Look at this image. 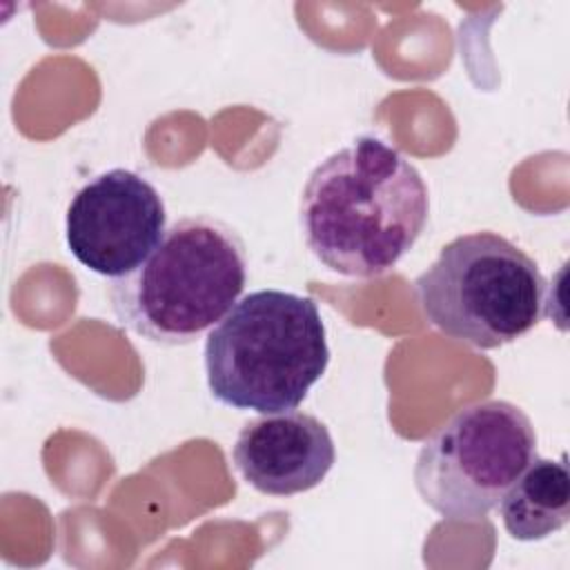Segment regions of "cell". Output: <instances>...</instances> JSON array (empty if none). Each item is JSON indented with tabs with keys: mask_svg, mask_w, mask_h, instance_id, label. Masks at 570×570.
Returning <instances> with one entry per match:
<instances>
[{
	"mask_svg": "<svg viewBox=\"0 0 570 570\" xmlns=\"http://www.w3.org/2000/svg\"><path fill=\"white\" fill-rule=\"evenodd\" d=\"M430 216L419 169L376 136H358L321 160L301 194L307 249L332 272L387 274L414 247Z\"/></svg>",
	"mask_w": 570,
	"mask_h": 570,
	"instance_id": "1",
	"label": "cell"
},
{
	"mask_svg": "<svg viewBox=\"0 0 570 570\" xmlns=\"http://www.w3.org/2000/svg\"><path fill=\"white\" fill-rule=\"evenodd\" d=\"M247 283L240 234L207 214L167 227L151 256L109 287L122 327L158 345H189L238 303Z\"/></svg>",
	"mask_w": 570,
	"mask_h": 570,
	"instance_id": "2",
	"label": "cell"
},
{
	"mask_svg": "<svg viewBox=\"0 0 570 570\" xmlns=\"http://www.w3.org/2000/svg\"><path fill=\"white\" fill-rule=\"evenodd\" d=\"M330 347L314 298L256 289L214 325L205 341L207 387L236 410H296L325 374Z\"/></svg>",
	"mask_w": 570,
	"mask_h": 570,
	"instance_id": "3",
	"label": "cell"
},
{
	"mask_svg": "<svg viewBox=\"0 0 570 570\" xmlns=\"http://www.w3.org/2000/svg\"><path fill=\"white\" fill-rule=\"evenodd\" d=\"M546 278L521 247L497 232L452 238L416 276V303L445 336L497 350L528 334L546 312Z\"/></svg>",
	"mask_w": 570,
	"mask_h": 570,
	"instance_id": "4",
	"label": "cell"
},
{
	"mask_svg": "<svg viewBox=\"0 0 570 570\" xmlns=\"http://www.w3.org/2000/svg\"><path fill=\"white\" fill-rule=\"evenodd\" d=\"M532 459L537 434L530 416L510 401H476L423 441L414 485L445 521L474 523L499 505Z\"/></svg>",
	"mask_w": 570,
	"mask_h": 570,
	"instance_id": "5",
	"label": "cell"
},
{
	"mask_svg": "<svg viewBox=\"0 0 570 570\" xmlns=\"http://www.w3.org/2000/svg\"><path fill=\"white\" fill-rule=\"evenodd\" d=\"M167 212L140 174L116 167L82 185L67 207L65 238L87 269L122 278L140 267L165 236Z\"/></svg>",
	"mask_w": 570,
	"mask_h": 570,
	"instance_id": "6",
	"label": "cell"
},
{
	"mask_svg": "<svg viewBox=\"0 0 570 570\" xmlns=\"http://www.w3.org/2000/svg\"><path fill=\"white\" fill-rule=\"evenodd\" d=\"M240 476L258 492L292 497L316 488L336 461L327 425L307 412L263 414L243 425L232 448Z\"/></svg>",
	"mask_w": 570,
	"mask_h": 570,
	"instance_id": "7",
	"label": "cell"
},
{
	"mask_svg": "<svg viewBox=\"0 0 570 570\" xmlns=\"http://www.w3.org/2000/svg\"><path fill=\"white\" fill-rule=\"evenodd\" d=\"M505 532L517 541H541L570 521L566 459H532L499 501Z\"/></svg>",
	"mask_w": 570,
	"mask_h": 570,
	"instance_id": "8",
	"label": "cell"
}]
</instances>
